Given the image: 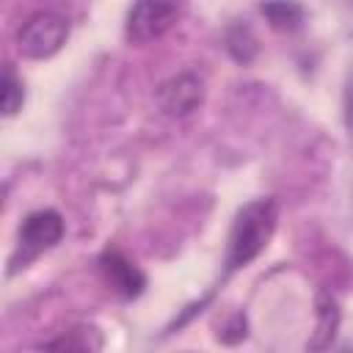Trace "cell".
<instances>
[{
  "label": "cell",
  "instance_id": "obj_2",
  "mask_svg": "<svg viewBox=\"0 0 353 353\" xmlns=\"http://www.w3.org/2000/svg\"><path fill=\"white\" fill-rule=\"evenodd\" d=\"M66 36H69L66 17L55 11H36L17 30V50L25 58L44 61V58H52L66 44Z\"/></svg>",
  "mask_w": 353,
  "mask_h": 353
},
{
  "label": "cell",
  "instance_id": "obj_5",
  "mask_svg": "<svg viewBox=\"0 0 353 353\" xmlns=\"http://www.w3.org/2000/svg\"><path fill=\"white\" fill-rule=\"evenodd\" d=\"M66 226L58 210H36L19 226V251L22 259H33L50 248H55L63 237Z\"/></svg>",
  "mask_w": 353,
  "mask_h": 353
},
{
  "label": "cell",
  "instance_id": "obj_1",
  "mask_svg": "<svg viewBox=\"0 0 353 353\" xmlns=\"http://www.w3.org/2000/svg\"><path fill=\"white\" fill-rule=\"evenodd\" d=\"M276 221H279V207L273 199H254L234 215L229 245H226V259H223L226 273L245 268L265 251L268 240L276 232Z\"/></svg>",
  "mask_w": 353,
  "mask_h": 353
},
{
  "label": "cell",
  "instance_id": "obj_10",
  "mask_svg": "<svg viewBox=\"0 0 353 353\" xmlns=\"http://www.w3.org/2000/svg\"><path fill=\"white\" fill-rule=\"evenodd\" d=\"M226 50H229L232 58L240 61V63H251L254 55L259 52L256 39H254V33H251L248 25H232V28L226 30Z\"/></svg>",
  "mask_w": 353,
  "mask_h": 353
},
{
  "label": "cell",
  "instance_id": "obj_3",
  "mask_svg": "<svg viewBox=\"0 0 353 353\" xmlns=\"http://www.w3.org/2000/svg\"><path fill=\"white\" fill-rule=\"evenodd\" d=\"M179 17V3L176 0H135L132 8L127 11L124 22V36L130 44H152L163 39Z\"/></svg>",
  "mask_w": 353,
  "mask_h": 353
},
{
  "label": "cell",
  "instance_id": "obj_7",
  "mask_svg": "<svg viewBox=\"0 0 353 353\" xmlns=\"http://www.w3.org/2000/svg\"><path fill=\"white\" fill-rule=\"evenodd\" d=\"M339 320H342V312H339V303L334 301V295H328L325 290L317 292V323H314V334L312 339L306 342L309 350H325L331 347L336 331H339Z\"/></svg>",
  "mask_w": 353,
  "mask_h": 353
},
{
  "label": "cell",
  "instance_id": "obj_4",
  "mask_svg": "<svg viewBox=\"0 0 353 353\" xmlns=\"http://www.w3.org/2000/svg\"><path fill=\"white\" fill-rule=\"evenodd\" d=\"M157 108L168 119H185L204 102V80L196 72H179L168 80H163L154 91Z\"/></svg>",
  "mask_w": 353,
  "mask_h": 353
},
{
  "label": "cell",
  "instance_id": "obj_11",
  "mask_svg": "<svg viewBox=\"0 0 353 353\" xmlns=\"http://www.w3.org/2000/svg\"><path fill=\"white\" fill-rule=\"evenodd\" d=\"M25 102V85L17 77V72L11 66L3 69V88H0V110L3 116H14Z\"/></svg>",
  "mask_w": 353,
  "mask_h": 353
},
{
  "label": "cell",
  "instance_id": "obj_6",
  "mask_svg": "<svg viewBox=\"0 0 353 353\" xmlns=\"http://www.w3.org/2000/svg\"><path fill=\"white\" fill-rule=\"evenodd\" d=\"M97 268H99V276H102V281L119 295V298H127V301H132V298H138L143 290H146V276H143V270L132 262V259H127L121 251H105L99 259H97Z\"/></svg>",
  "mask_w": 353,
  "mask_h": 353
},
{
  "label": "cell",
  "instance_id": "obj_8",
  "mask_svg": "<svg viewBox=\"0 0 353 353\" xmlns=\"http://www.w3.org/2000/svg\"><path fill=\"white\" fill-rule=\"evenodd\" d=\"M259 8H262V14L268 17L270 28L284 30V33L298 30L301 22H303V8H301L295 0H265Z\"/></svg>",
  "mask_w": 353,
  "mask_h": 353
},
{
  "label": "cell",
  "instance_id": "obj_9",
  "mask_svg": "<svg viewBox=\"0 0 353 353\" xmlns=\"http://www.w3.org/2000/svg\"><path fill=\"white\" fill-rule=\"evenodd\" d=\"M105 345L99 328L94 325H74L69 331H63V336L44 342V347H55V350H99Z\"/></svg>",
  "mask_w": 353,
  "mask_h": 353
}]
</instances>
